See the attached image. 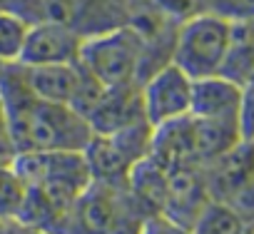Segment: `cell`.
Returning <instances> with one entry per match:
<instances>
[{"instance_id":"obj_8","label":"cell","mask_w":254,"mask_h":234,"mask_svg":"<svg viewBox=\"0 0 254 234\" xmlns=\"http://www.w3.org/2000/svg\"><path fill=\"white\" fill-rule=\"evenodd\" d=\"M242 107H244V87L217 75L194 80L192 85V110L190 117L204 122L234 125L242 130Z\"/></svg>"},{"instance_id":"obj_3","label":"cell","mask_w":254,"mask_h":234,"mask_svg":"<svg viewBox=\"0 0 254 234\" xmlns=\"http://www.w3.org/2000/svg\"><path fill=\"white\" fill-rule=\"evenodd\" d=\"M13 167L25 184L60 209H72L77 197L92 184L82 152H28L15 155Z\"/></svg>"},{"instance_id":"obj_23","label":"cell","mask_w":254,"mask_h":234,"mask_svg":"<svg viewBox=\"0 0 254 234\" xmlns=\"http://www.w3.org/2000/svg\"><path fill=\"white\" fill-rule=\"evenodd\" d=\"M247 234H254V229H249V232H247Z\"/></svg>"},{"instance_id":"obj_14","label":"cell","mask_w":254,"mask_h":234,"mask_svg":"<svg viewBox=\"0 0 254 234\" xmlns=\"http://www.w3.org/2000/svg\"><path fill=\"white\" fill-rule=\"evenodd\" d=\"M25 199H28V184L20 177V172L13 167V160L0 162V219L18 224Z\"/></svg>"},{"instance_id":"obj_12","label":"cell","mask_w":254,"mask_h":234,"mask_svg":"<svg viewBox=\"0 0 254 234\" xmlns=\"http://www.w3.org/2000/svg\"><path fill=\"white\" fill-rule=\"evenodd\" d=\"M222 77L247 87L254 77V18L229 23V43L222 65Z\"/></svg>"},{"instance_id":"obj_22","label":"cell","mask_w":254,"mask_h":234,"mask_svg":"<svg viewBox=\"0 0 254 234\" xmlns=\"http://www.w3.org/2000/svg\"><path fill=\"white\" fill-rule=\"evenodd\" d=\"M3 72H5V65H0V77H3Z\"/></svg>"},{"instance_id":"obj_10","label":"cell","mask_w":254,"mask_h":234,"mask_svg":"<svg viewBox=\"0 0 254 234\" xmlns=\"http://www.w3.org/2000/svg\"><path fill=\"white\" fill-rule=\"evenodd\" d=\"M85 120L92 135H112L125 127L145 122L140 85L135 82V85H122V87H105Z\"/></svg>"},{"instance_id":"obj_6","label":"cell","mask_w":254,"mask_h":234,"mask_svg":"<svg viewBox=\"0 0 254 234\" xmlns=\"http://www.w3.org/2000/svg\"><path fill=\"white\" fill-rule=\"evenodd\" d=\"M192 85H194V80L187 77L175 62H167V65L157 67L140 85L145 122L155 130V127H162L167 122L190 117Z\"/></svg>"},{"instance_id":"obj_16","label":"cell","mask_w":254,"mask_h":234,"mask_svg":"<svg viewBox=\"0 0 254 234\" xmlns=\"http://www.w3.org/2000/svg\"><path fill=\"white\" fill-rule=\"evenodd\" d=\"M194 15H214L227 23L254 18V0H190Z\"/></svg>"},{"instance_id":"obj_19","label":"cell","mask_w":254,"mask_h":234,"mask_svg":"<svg viewBox=\"0 0 254 234\" xmlns=\"http://www.w3.org/2000/svg\"><path fill=\"white\" fill-rule=\"evenodd\" d=\"M15 227V222H5V219H0V234H10Z\"/></svg>"},{"instance_id":"obj_17","label":"cell","mask_w":254,"mask_h":234,"mask_svg":"<svg viewBox=\"0 0 254 234\" xmlns=\"http://www.w3.org/2000/svg\"><path fill=\"white\" fill-rule=\"evenodd\" d=\"M140 234H192V229L167 214H152L140 222Z\"/></svg>"},{"instance_id":"obj_7","label":"cell","mask_w":254,"mask_h":234,"mask_svg":"<svg viewBox=\"0 0 254 234\" xmlns=\"http://www.w3.org/2000/svg\"><path fill=\"white\" fill-rule=\"evenodd\" d=\"M85 38L72 28L58 23H35L28 30L20 65L25 67H50V65H75L80 60Z\"/></svg>"},{"instance_id":"obj_15","label":"cell","mask_w":254,"mask_h":234,"mask_svg":"<svg viewBox=\"0 0 254 234\" xmlns=\"http://www.w3.org/2000/svg\"><path fill=\"white\" fill-rule=\"evenodd\" d=\"M30 23L15 13H0V65H20Z\"/></svg>"},{"instance_id":"obj_9","label":"cell","mask_w":254,"mask_h":234,"mask_svg":"<svg viewBox=\"0 0 254 234\" xmlns=\"http://www.w3.org/2000/svg\"><path fill=\"white\" fill-rule=\"evenodd\" d=\"M167 172V194H165V212L175 222L192 229L202 209L212 202L207 172L199 165L165 170Z\"/></svg>"},{"instance_id":"obj_18","label":"cell","mask_w":254,"mask_h":234,"mask_svg":"<svg viewBox=\"0 0 254 234\" xmlns=\"http://www.w3.org/2000/svg\"><path fill=\"white\" fill-rule=\"evenodd\" d=\"M20 0H0V13H15Z\"/></svg>"},{"instance_id":"obj_20","label":"cell","mask_w":254,"mask_h":234,"mask_svg":"<svg viewBox=\"0 0 254 234\" xmlns=\"http://www.w3.org/2000/svg\"><path fill=\"white\" fill-rule=\"evenodd\" d=\"M10 234H28V229H25V227H20V224H15Z\"/></svg>"},{"instance_id":"obj_11","label":"cell","mask_w":254,"mask_h":234,"mask_svg":"<svg viewBox=\"0 0 254 234\" xmlns=\"http://www.w3.org/2000/svg\"><path fill=\"white\" fill-rule=\"evenodd\" d=\"M23 77L30 87V92L45 102H55V105H65L72 107L82 82H85V70L80 67V62L75 65H50V67H25L20 65Z\"/></svg>"},{"instance_id":"obj_24","label":"cell","mask_w":254,"mask_h":234,"mask_svg":"<svg viewBox=\"0 0 254 234\" xmlns=\"http://www.w3.org/2000/svg\"><path fill=\"white\" fill-rule=\"evenodd\" d=\"M252 229H254V227H252Z\"/></svg>"},{"instance_id":"obj_21","label":"cell","mask_w":254,"mask_h":234,"mask_svg":"<svg viewBox=\"0 0 254 234\" xmlns=\"http://www.w3.org/2000/svg\"><path fill=\"white\" fill-rule=\"evenodd\" d=\"M247 90H254V77H252V82L247 85Z\"/></svg>"},{"instance_id":"obj_2","label":"cell","mask_w":254,"mask_h":234,"mask_svg":"<svg viewBox=\"0 0 254 234\" xmlns=\"http://www.w3.org/2000/svg\"><path fill=\"white\" fill-rule=\"evenodd\" d=\"M77 62L102 87L142 85V80L150 75L145 40L130 23L87 38Z\"/></svg>"},{"instance_id":"obj_4","label":"cell","mask_w":254,"mask_h":234,"mask_svg":"<svg viewBox=\"0 0 254 234\" xmlns=\"http://www.w3.org/2000/svg\"><path fill=\"white\" fill-rule=\"evenodd\" d=\"M150 147H152V127L147 122H140L112 135H92L82 155L90 167L92 182L125 189L127 177L135 170V165L150 157Z\"/></svg>"},{"instance_id":"obj_13","label":"cell","mask_w":254,"mask_h":234,"mask_svg":"<svg viewBox=\"0 0 254 234\" xmlns=\"http://www.w3.org/2000/svg\"><path fill=\"white\" fill-rule=\"evenodd\" d=\"M249 229L252 224L232 204L217 199H212L192 224V234H247Z\"/></svg>"},{"instance_id":"obj_1","label":"cell","mask_w":254,"mask_h":234,"mask_svg":"<svg viewBox=\"0 0 254 234\" xmlns=\"http://www.w3.org/2000/svg\"><path fill=\"white\" fill-rule=\"evenodd\" d=\"M0 115L13 157L28 152H82L92 140L82 115L30 92L20 65H8L0 77Z\"/></svg>"},{"instance_id":"obj_5","label":"cell","mask_w":254,"mask_h":234,"mask_svg":"<svg viewBox=\"0 0 254 234\" xmlns=\"http://www.w3.org/2000/svg\"><path fill=\"white\" fill-rule=\"evenodd\" d=\"M229 43V23L214 15H192L180 23L172 62L192 80L217 77L224 65Z\"/></svg>"}]
</instances>
